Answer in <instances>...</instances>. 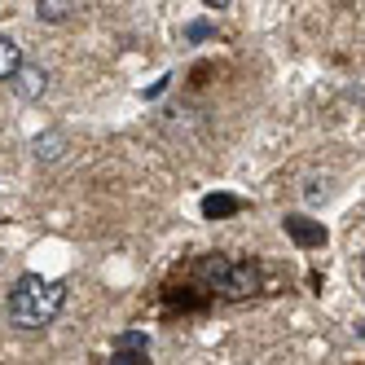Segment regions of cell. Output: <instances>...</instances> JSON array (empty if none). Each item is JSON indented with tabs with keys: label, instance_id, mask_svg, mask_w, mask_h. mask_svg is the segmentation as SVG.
I'll return each instance as SVG.
<instances>
[{
	"label": "cell",
	"instance_id": "cell-1",
	"mask_svg": "<svg viewBox=\"0 0 365 365\" xmlns=\"http://www.w3.org/2000/svg\"><path fill=\"white\" fill-rule=\"evenodd\" d=\"M62 304H66V282L22 273L5 299V312H9V326H18V330H44L58 322Z\"/></svg>",
	"mask_w": 365,
	"mask_h": 365
},
{
	"label": "cell",
	"instance_id": "cell-2",
	"mask_svg": "<svg viewBox=\"0 0 365 365\" xmlns=\"http://www.w3.org/2000/svg\"><path fill=\"white\" fill-rule=\"evenodd\" d=\"M282 229H286V238H291L295 247H326V229H322L317 220H308V216H299V212H291V216H282Z\"/></svg>",
	"mask_w": 365,
	"mask_h": 365
},
{
	"label": "cell",
	"instance_id": "cell-3",
	"mask_svg": "<svg viewBox=\"0 0 365 365\" xmlns=\"http://www.w3.org/2000/svg\"><path fill=\"white\" fill-rule=\"evenodd\" d=\"M9 88H14L22 101H40V97H44V88H48V71H44V66H27V62H22V66L14 71Z\"/></svg>",
	"mask_w": 365,
	"mask_h": 365
},
{
	"label": "cell",
	"instance_id": "cell-4",
	"mask_svg": "<svg viewBox=\"0 0 365 365\" xmlns=\"http://www.w3.org/2000/svg\"><path fill=\"white\" fill-rule=\"evenodd\" d=\"M255 264H229L225 269V282H220V291L229 295V299H242V295H251L255 291Z\"/></svg>",
	"mask_w": 365,
	"mask_h": 365
},
{
	"label": "cell",
	"instance_id": "cell-5",
	"mask_svg": "<svg viewBox=\"0 0 365 365\" xmlns=\"http://www.w3.org/2000/svg\"><path fill=\"white\" fill-rule=\"evenodd\" d=\"M31 150H36L40 163H58L62 154H66V133H58V128H53V133H40V137L31 141Z\"/></svg>",
	"mask_w": 365,
	"mask_h": 365
},
{
	"label": "cell",
	"instance_id": "cell-6",
	"mask_svg": "<svg viewBox=\"0 0 365 365\" xmlns=\"http://www.w3.org/2000/svg\"><path fill=\"white\" fill-rule=\"evenodd\" d=\"M18 66H22V44L14 36H0V80H14Z\"/></svg>",
	"mask_w": 365,
	"mask_h": 365
},
{
	"label": "cell",
	"instance_id": "cell-7",
	"mask_svg": "<svg viewBox=\"0 0 365 365\" xmlns=\"http://www.w3.org/2000/svg\"><path fill=\"white\" fill-rule=\"evenodd\" d=\"M36 18L40 22H66V18H75V5L71 0H36Z\"/></svg>",
	"mask_w": 365,
	"mask_h": 365
},
{
	"label": "cell",
	"instance_id": "cell-8",
	"mask_svg": "<svg viewBox=\"0 0 365 365\" xmlns=\"http://www.w3.org/2000/svg\"><path fill=\"white\" fill-rule=\"evenodd\" d=\"M238 207H242V202H238V198H229V194H207V198H202V216H207V220H216V216H233Z\"/></svg>",
	"mask_w": 365,
	"mask_h": 365
}]
</instances>
